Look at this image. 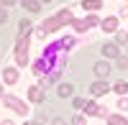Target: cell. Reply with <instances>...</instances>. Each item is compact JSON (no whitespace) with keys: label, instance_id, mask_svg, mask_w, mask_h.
<instances>
[{"label":"cell","instance_id":"1","mask_svg":"<svg viewBox=\"0 0 128 125\" xmlns=\"http://www.w3.org/2000/svg\"><path fill=\"white\" fill-rule=\"evenodd\" d=\"M16 61H18L20 66L28 64V38H23V41L16 44Z\"/></svg>","mask_w":128,"mask_h":125},{"label":"cell","instance_id":"29","mask_svg":"<svg viewBox=\"0 0 128 125\" xmlns=\"http://www.w3.org/2000/svg\"><path fill=\"white\" fill-rule=\"evenodd\" d=\"M3 3H5V5H13V3H16V0H3Z\"/></svg>","mask_w":128,"mask_h":125},{"label":"cell","instance_id":"14","mask_svg":"<svg viewBox=\"0 0 128 125\" xmlns=\"http://www.w3.org/2000/svg\"><path fill=\"white\" fill-rule=\"evenodd\" d=\"M56 46H59L62 51H69V49L74 46V38H72V36H64V38L59 41V44H56Z\"/></svg>","mask_w":128,"mask_h":125},{"label":"cell","instance_id":"12","mask_svg":"<svg viewBox=\"0 0 128 125\" xmlns=\"http://www.w3.org/2000/svg\"><path fill=\"white\" fill-rule=\"evenodd\" d=\"M49 69H51V64H49L46 59H38L36 64H34V71H36V74H46Z\"/></svg>","mask_w":128,"mask_h":125},{"label":"cell","instance_id":"13","mask_svg":"<svg viewBox=\"0 0 128 125\" xmlns=\"http://www.w3.org/2000/svg\"><path fill=\"white\" fill-rule=\"evenodd\" d=\"M20 5H26L31 13H38L41 10V0H20Z\"/></svg>","mask_w":128,"mask_h":125},{"label":"cell","instance_id":"3","mask_svg":"<svg viewBox=\"0 0 128 125\" xmlns=\"http://www.w3.org/2000/svg\"><path fill=\"white\" fill-rule=\"evenodd\" d=\"M84 112H87L90 118H108V112H105V107H100L98 102H84Z\"/></svg>","mask_w":128,"mask_h":125},{"label":"cell","instance_id":"4","mask_svg":"<svg viewBox=\"0 0 128 125\" xmlns=\"http://www.w3.org/2000/svg\"><path fill=\"white\" fill-rule=\"evenodd\" d=\"M31 31H34V23H31V20H20V26H18V41L28 38Z\"/></svg>","mask_w":128,"mask_h":125},{"label":"cell","instance_id":"23","mask_svg":"<svg viewBox=\"0 0 128 125\" xmlns=\"http://www.w3.org/2000/svg\"><path fill=\"white\" fill-rule=\"evenodd\" d=\"M115 38H118V44H128V33H123V31H118Z\"/></svg>","mask_w":128,"mask_h":125},{"label":"cell","instance_id":"22","mask_svg":"<svg viewBox=\"0 0 128 125\" xmlns=\"http://www.w3.org/2000/svg\"><path fill=\"white\" fill-rule=\"evenodd\" d=\"M118 110L128 112V97H120V100H118Z\"/></svg>","mask_w":128,"mask_h":125},{"label":"cell","instance_id":"10","mask_svg":"<svg viewBox=\"0 0 128 125\" xmlns=\"http://www.w3.org/2000/svg\"><path fill=\"white\" fill-rule=\"evenodd\" d=\"M95 74H98L100 79H105L110 74V64H105V61H98V64H95Z\"/></svg>","mask_w":128,"mask_h":125},{"label":"cell","instance_id":"8","mask_svg":"<svg viewBox=\"0 0 128 125\" xmlns=\"http://www.w3.org/2000/svg\"><path fill=\"white\" fill-rule=\"evenodd\" d=\"M3 79H5V84H16V82H18V69L5 66L3 69Z\"/></svg>","mask_w":128,"mask_h":125},{"label":"cell","instance_id":"28","mask_svg":"<svg viewBox=\"0 0 128 125\" xmlns=\"http://www.w3.org/2000/svg\"><path fill=\"white\" fill-rule=\"evenodd\" d=\"M54 125H67V120L64 118H54Z\"/></svg>","mask_w":128,"mask_h":125},{"label":"cell","instance_id":"15","mask_svg":"<svg viewBox=\"0 0 128 125\" xmlns=\"http://www.w3.org/2000/svg\"><path fill=\"white\" fill-rule=\"evenodd\" d=\"M102 5V0H82V8L84 10H98Z\"/></svg>","mask_w":128,"mask_h":125},{"label":"cell","instance_id":"5","mask_svg":"<svg viewBox=\"0 0 128 125\" xmlns=\"http://www.w3.org/2000/svg\"><path fill=\"white\" fill-rule=\"evenodd\" d=\"M28 100H31V102H44V87H41V84H34V87L28 89Z\"/></svg>","mask_w":128,"mask_h":125},{"label":"cell","instance_id":"9","mask_svg":"<svg viewBox=\"0 0 128 125\" xmlns=\"http://www.w3.org/2000/svg\"><path fill=\"white\" fill-rule=\"evenodd\" d=\"M100 26H102L105 33H115V31H118V18H113V15H110V18H105Z\"/></svg>","mask_w":128,"mask_h":125},{"label":"cell","instance_id":"20","mask_svg":"<svg viewBox=\"0 0 128 125\" xmlns=\"http://www.w3.org/2000/svg\"><path fill=\"white\" fill-rule=\"evenodd\" d=\"M115 92H118V95H126L128 92V82H115Z\"/></svg>","mask_w":128,"mask_h":125},{"label":"cell","instance_id":"11","mask_svg":"<svg viewBox=\"0 0 128 125\" xmlns=\"http://www.w3.org/2000/svg\"><path fill=\"white\" fill-rule=\"evenodd\" d=\"M102 56L105 59H115V56H118V46H115V44H105L102 46Z\"/></svg>","mask_w":128,"mask_h":125},{"label":"cell","instance_id":"2","mask_svg":"<svg viewBox=\"0 0 128 125\" xmlns=\"http://www.w3.org/2000/svg\"><path fill=\"white\" fill-rule=\"evenodd\" d=\"M5 105L13 110V112H18V115H26L28 112V105H23L18 97H13V95H5Z\"/></svg>","mask_w":128,"mask_h":125},{"label":"cell","instance_id":"17","mask_svg":"<svg viewBox=\"0 0 128 125\" xmlns=\"http://www.w3.org/2000/svg\"><path fill=\"white\" fill-rule=\"evenodd\" d=\"M108 125H128V120L120 115H108Z\"/></svg>","mask_w":128,"mask_h":125},{"label":"cell","instance_id":"26","mask_svg":"<svg viewBox=\"0 0 128 125\" xmlns=\"http://www.w3.org/2000/svg\"><path fill=\"white\" fill-rule=\"evenodd\" d=\"M74 107L82 110V107H84V100H82V97H77V100H74Z\"/></svg>","mask_w":128,"mask_h":125},{"label":"cell","instance_id":"21","mask_svg":"<svg viewBox=\"0 0 128 125\" xmlns=\"http://www.w3.org/2000/svg\"><path fill=\"white\" fill-rule=\"evenodd\" d=\"M72 23H74V28H77V31H87V28H90L87 20H72Z\"/></svg>","mask_w":128,"mask_h":125},{"label":"cell","instance_id":"18","mask_svg":"<svg viewBox=\"0 0 128 125\" xmlns=\"http://www.w3.org/2000/svg\"><path fill=\"white\" fill-rule=\"evenodd\" d=\"M56 18L62 20V23H69V20H74V18H72V10H69V8H64L62 13H56Z\"/></svg>","mask_w":128,"mask_h":125},{"label":"cell","instance_id":"30","mask_svg":"<svg viewBox=\"0 0 128 125\" xmlns=\"http://www.w3.org/2000/svg\"><path fill=\"white\" fill-rule=\"evenodd\" d=\"M0 97H5V92H3V84H0Z\"/></svg>","mask_w":128,"mask_h":125},{"label":"cell","instance_id":"24","mask_svg":"<svg viewBox=\"0 0 128 125\" xmlns=\"http://www.w3.org/2000/svg\"><path fill=\"white\" fill-rule=\"evenodd\" d=\"M84 20H87V26H90V28H92L95 23H100V20H98V18H95V15H87V18H84Z\"/></svg>","mask_w":128,"mask_h":125},{"label":"cell","instance_id":"6","mask_svg":"<svg viewBox=\"0 0 128 125\" xmlns=\"http://www.w3.org/2000/svg\"><path fill=\"white\" fill-rule=\"evenodd\" d=\"M62 26H64V23H62V20H59V18L54 15V18H49V20H46V23H44V26H41V31H44V33H51V31H59Z\"/></svg>","mask_w":128,"mask_h":125},{"label":"cell","instance_id":"31","mask_svg":"<svg viewBox=\"0 0 128 125\" xmlns=\"http://www.w3.org/2000/svg\"><path fill=\"white\" fill-rule=\"evenodd\" d=\"M41 3H51V0H41Z\"/></svg>","mask_w":128,"mask_h":125},{"label":"cell","instance_id":"7","mask_svg":"<svg viewBox=\"0 0 128 125\" xmlns=\"http://www.w3.org/2000/svg\"><path fill=\"white\" fill-rule=\"evenodd\" d=\"M108 84L105 82H95V84H90V92H92V97H102V95H108Z\"/></svg>","mask_w":128,"mask_h":125},{"label":"cell","instance_id":"25","mask_svg":"<svg viewBox=\"0 0 128 125\" xmlns=\"http://www.w3.org/2000/svg\"><path fill=\"white\" fill-rule=\"evenodd\" d=\"M72 125H84V118L77 115V118H72Z\"/></svg>","mask_w":128,"mask_h":125},{"label":"cell","instance_id":"19","mask_svg":"<svg viewBox=\"0 0 128 125\" xmlns=\"http://www.w3.org/2000/svg\"><path fill=\"white\" fill-rule=\"evenodd\" d=\"M72 92H74L72 84H67V82H64V84H59V97H69Z\"/></svg>","mask_w":128,"mask_h":125},{"label":"cell","instance_id":"16","mask_svg":"<svg viewBox=\"0 0 128 125\" xmlns=\"http://www.w3.org/2000/svg\"><path fill=\"white\" fill-rule=\"evenodd\" d=\"M56 49H59V46H46V51H44V59L49 61V64H54V56H56Z\"/></svg>","mask_w":128,"mask_h":125},{"label":"cell","instance_id":"32","mask_svg":"<svg viewBox=\"0 0 128 125\" xmlns=\"http://www.w3.org/2000/svg\"><path fill=\"white\" fill-rule=\"evenodd\" d=\"M26 125H28V123H26Z\"/></svg>","mask_w":128,"mask_h":125},{"label":"cell","instance_id":"27","mask_svg":"<svg viewBox=\"0 0 128 125\" xmlns=\"http://www.w3.org/2000/svg\"><path fill=\"white\" fill-rule=\"evenodd\" d=\"M5 18H8V13H5V8H0V26L5 23Z\"/></svg>","mask_w":128,"mask_h":125}]
</instances>
